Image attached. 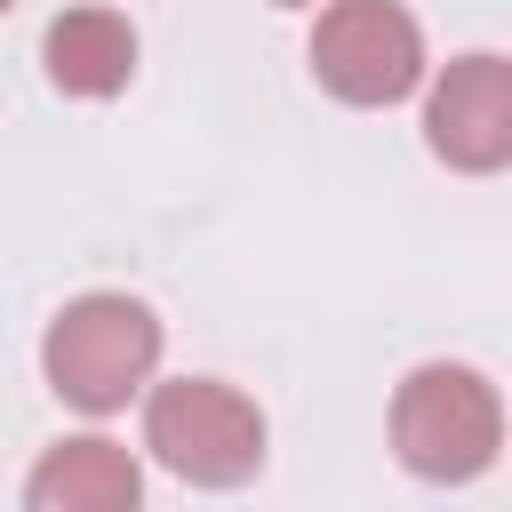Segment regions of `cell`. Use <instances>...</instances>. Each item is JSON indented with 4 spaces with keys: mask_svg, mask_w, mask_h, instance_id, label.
<instances>
[{
    "mask_svg": "<svg viewBox=\"0 0 512 512\" xmlns=\"http://www.w3.org/2000/svg\"><path fill=\"white\" fill-rule=\"evenodd\" d=\"M40 368H48L56 400H72L88 416H112V408H128L152 384V368H160V320L136 296H80V304L56 312V328L40 344Z\"/></svg>",
    "mask_w": 512,
    "mask_h": 512,
    "instance_id": "1",
    "label": "cell"
},
{
    "mask_svg": "<svg viewBox=\"0 0 512 512\" xmlns=\"http://www.w3.org/2000/svg\"><path fill=\"white\" fill-rule=\"evenodd\" d=\"M392 448L424 480H480L504 448V400L464 360H424L392 392Z\"/></svg>",
    "mask_w": 512,
    "mask_h": 512,
    "instance_id": "2",
    "label": "cell"
},
{
    "mask_svg": "<svg viewBox=\"0 0 512 512\" xmlns=\"http://www.w3.org/2000/svg\"><path fill=\"white\" fill-rule=\"evenodd\" d=\"M144 448L192 488H240L264 464V416L248 392L216 376H176L144 400Z\"/></svg>",
    "mask_w": 512,
    "mask_h": 512,
    "instance_id": "3",
    "label": "cell"
},
{
    "mask_svg": "<svg viewBox=\"0 0 512 512\" xmlns=\"http://www.w3.org/2000/svg\"><path fill=\"white\" fill-rule=\"evenodd\" d=\"M312 72L344 104H400L424 80V32L400 0H336L312 24Z\"/></svg>",
    "mask_w": 512,
    "mask_h": 512,
    "instance_id": "4",
    "label": "cell"
},
{
    "mask_svg": "<svg viewBox=\"0 0 512 512\" xmlns=\"http://www.w3.org/2000/svg\"><path fill=\"white\" fill-rule=\"evenodd\" d=\"M424 136L448 168L464 176H488L512 160V64L504 56H456L424 104Z\"/></svg>",
    "mask_w": 512,
    "mask_h": 512,
    "instance_id": "5",
    "label": "cell"
},
{
    "mask_svg": "<svg viewBox=\"0 0 512 512\" xmlns=\"http://www.w3.org/2000/svg\"><path fill=\"white\" fill-rule=\"evenodd\" d=\"M24 512H144V472L120 440L80 432V440H56L32 464Z\"/></svg>",
    "mask_w": 512,
    "mask_h": 512,
    "instance_id": "6",
    "label": "cell"
},
{
    "mask_svg": "<svg viewBox=\"0 0 512 512\" xmlns=\"http://www.w3.org/2000/svg\"><path fill=\"white\" fill-rule=\"evenodd\" d=\"M40 56L64 96H120L136 80V24L120 8H64L40 40Z\"/></svg>",
    "mask_w": 512,
    "mask_h": 512,
    "instance_id": "7",
    "label": "cell"
},
{
    "mask_svg": "<svg viewBox=\"0 0 512 512\" xmlns=\"http://www.w3.org/2000/svg\"><path fill=\"white\" fill-rule=\"evenodd\" d=\"M280 8H304V0H280Z\"/></svg>",
    "mask_w": 512,
    "mask_h": 512,
    "instance_id": "8",
    "label": "cell"
},
{
    "mask_svg": "<svg viewBox=\"0 0 512 512\" xmlns=\"http://www.w3.org/2000/svg\"><path fill=\"white\" fill-rule=\"evenodd\" d=\"M0 8H16V0H0Z\"/></svg>",
    "mask_w": 512,
    "mask_h": 512,
    "instance_id": "9",
    "label": "cell"
}]
</instances>
